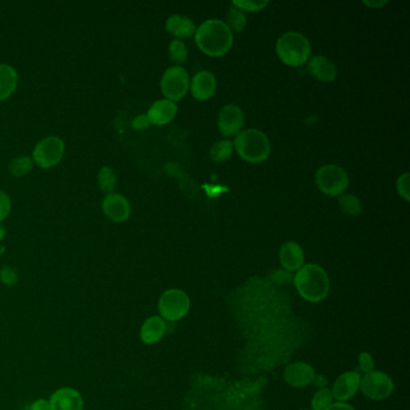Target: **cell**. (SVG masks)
<instances>
[{
  "mask_svg": "<svg viewBox=\"0 0 410 410\" xmlns=\"http://www.w3.org/2000/svg\"><path fill=\"white\" fill-rule=\"evenodd\" d=\"M194 38L200 51L212 58L227 55L234 44V34L220 20H208L200 24Z\"/></svg>",
  "mask_w": 410,
  "mask_h": 410,
  "instance_id": "1",
  "label": "cell"
},
{
  "mask_svg": "<svg viewBox=\"0 0 410 410\" xmlns=\"http://www.w3.org/2000/svg\"><path fill=\"white\" fill-rule=\"evenodd\" d=\"M294 284L300 296L311 303L321 302L330 291L329 275L317 263L303 265L295 275Z\"/></svg>",
  "mask_w": 410,
  "mask_h": 410,
  "instance_id": "2",
  "label": "cell"
},
{
  "mask_svg": "<svg viewBox=\"0 0 410 410\" xmlns=\"http://www.w3.org/2000/svg\"><path fill=\"white\" fill-rule=\"evenodd\" d=\"M234 149L243 160L251 164L263 163L271 154L270 139L258 129H247L236 135Z\"/></svg>",
  "mask_w": 410,
  "mask_h": 410,
  "instance_id": "3",
  "label": "cell"
},
{
  "mask_svg": "<svg viewBox=\"0 0 410 410\" xmlns=\"http://www.w3.org/2000/svg\"><path fill=\"white\" fill-rule=\"evenodd\" d=\"M311 42L299 32H287L279 36L275 52L282 63L297 68L307 63L311 57Z\"/></svg>",
  "mask_w": 410,
  "mask_h": 410,
  "instance_id": "4",
  "label": "cell"
},
{
  "mask_svg": "<svg viewBox=\"0 0 410 410\" xmlns=\"http://www.w3.org/2000/svg\"><path fill=\"white\" fill-rule=\"evenodd\" d=\"M315 183L325 195L341 196L349 187V176L338 165L326 164L318 169L315 173Z\"/></svg>",
  "mask_w": 410,
  "mask_h": 410,
  "instance_id": "5",
  "label": "cell"
},
{
  "mask_svg": "<svg viewBox=\"0 0 410 410\" xmlns=\"http://www.w3.org/2000/svg\"><path fill=\"white\" fill-rule=\"evenodd\" d=\"M158 309L164 320L178 321L189 313L190 299L183 290L170 289L160 296Z\"/></svg>",
  "mask_w": 410,
  "mask_h": 410,
  "instance_id": "6",
  "label": "cell"
},
{
  "mask_svg": "<svg viewBox=\"0 0 410 410\" xmlns=\"http://www.w3.org/2000/svg\"><path fill=\"white\" fill-rule=\"evenodd\" d=\"M189 86H190L189 74L186 69L177 67V65L169 68L166 72H164L161 81H160V88L165 99L173 101V103H177L187 96Z\"/></svg>",
  "mask_w": 410,
  "mask_h": 410,
  "instance_id": "7",
  "label": "cell"
},
{
  "mask_svg": "<svg viewBox=\"0 0 410 410\" xmlns=\"http://www.w3.org/2000/svg\"><path fill=\"white\" fill-rule=\"evenodd\" d=\"M394 382L389 375L380 370H372L360 380V389L367 399L382 401L394 392Z\"/></svg>",
  "mask_w": 410,
  "mask_h": 410,
  "instance_id": "8",
  "label": "cell"
},
{
  "mask_svg": "<svg viewBox=\"0 0 410 410\" xmlns=\"http://www.w3.org/2000/svg\"><path fill=\"white\" fill-rule=\"evenodd\" d=\"M65 152L63 139L50 136L36 144L33 152V160L40 168L51 169L60 163Z\"/></svg>",
  "mask_w": 410,
  "mask_h": 410,
  "instance_id": "9",
  "label": "cell"
},
{
  "mask_svg": "<svg viewBox=\"0 0 410 410\" xmlns=\"http://www.w3.org/2000/svg\"><path fill=\"white\" fill-rule=\"evenodd\" d=\"M218 130L224 137L239 135L244 125V115L237 105H225L218 115Z\"/></svg>",
  "mask_w": 410,
  "mask_h": 410,
  "instance_id": "10",
  "label": "cell"
},
{
  "mask_svg": "<svg viewBox=\"0 0 410 410\" xmlns=\"http://www.w3.org/2000/svg\"><path fill=\"white\" fill-rule=\"evenodd\" d=\"M361 375L358 372H346L336 379L332 387V396L338 402H347L358 394Z\"/></svg>",
  "mask_w": 410,
  "mask_h": 410,
  "instance_id": "11",
  "label": "cell"
},
{
  "mask_svg": "<svg viewBox=\"0 0 410 410\" xmlns=\"http://www.w3.org/2000/svg\"><path fill=\"white\" fill-rule=\"evenodd\" d=\"M103 211L108 220L115 223H123L127 222L130 217V203L123 195L111 193L105 196L103 200Z\"/></svg>",
  "mask_w": 410,
  "mask_h": 410,
  "instance_id": "12",
  "label": "cell"
},
{
  "mask_svg": "<svg viewBox=\"0 0 410 410\" xmlns=\"http://www.w3.org/2000/svg\"><path fill=\"white\" fill-rule=\"evenodd\" d=\"M50 410H84V399L75 389L62 387L51 396Z\"/></svg>",
  "mask_w": 410,
  "mask_h": 410,
  "instance_id": "13",
  "label": "cell"
},
{
  "mask_svg": "<svg viewBox=\"0 0 410 410\" xmlns=\"http://www.w3.org/2000/svg\"><path fill=\"white\" fill-rule=\"evenodd\" d=\"M284 380L292 387H308L314 380V368L306 363H294L284 370Z\"/></svg>",
  "mask_w": 410,
  "mask_h": 410,
  "instance_id": "14",
  "label": "cell"
},
{
  "mask_svg": "<svg viewBox=\"0 0 410 410\" xmlns=\"http://www.w3.org/2000/svg\"><path fill=\"white\" fill-rule=\"evenodd\" d=\"M191 96L199 101H206L215 96L217 91L215 76L210 72H200L190 81Z\"/></svg>",
  "mask_w": 410,
  "mask_h": 410,
  "instance_id": "15",
  "label": "cell"
},
{
  "mask_svg": "<svg viewBox=\"0 0 410 410\" xmlns=\"http://www.w3.org/2000/svg\"><path fill=\"white\" fill-rule=\"evenodd\" d=\"M279 261L285 271L297 272L304 265V251L299 243H283L279 249Z\"/></svg>",
  "mask_w": 410,
  "mask_h": 410,
  "instance_id": "16",
  "label": "cell"
},
{
  "mask_svg": "<svg viewBox=\"0 0 410 410\" xmlns=\"http://www.w3.org/2000/svg\"><path fill=\"white\" fill-rule=\"evenodd\" d=\"M177 111H178V106L176 103L168 99H161L152 105L146 116L149 123L161 127L175 120Z\"/></svg>",
  "mask_w": 410,
  "mask_h": 410,
  "instance_id": "17",
  "label": "cell"
},
{
  "mask_svg": "<svg viewBox=\"0 0 410 410\" xmlns=\"http://www.w3.org/2000/svg\"><path fill=\"white\" fill-rule=\"evenodd\" d=\"M307 70L312 77L320 82H332L337 77V68L332 60L327 57L315 56L308 59Z\"/></svg>",
  "mask_w": 410,
  "mask_h": 410,
  "instance_id": "18",
  "label": "cell"
},
{
  "mask_svg": "<svg viewBox=\"0 0 410 410\" xmlns=\"http://www.w3.org/2000/svg\"><path fill=\"white\" fill-rule=\"evenodd\" d=\"M166 323L161 317H151L144 321V325L139 331V337L142 342L148 346L156 344L163 338L166 332Z\"/></svg>",
  "mask_w": 410,
  "mask_h": 410,
  "instance_id": "19",
  "label": "cell"
},
{
  "mask_svg": "<svg viewBox=\"0 0 410 410\" xmlns=\"http://www.w3.org/2000/svg\"><path fill=\"white\" fill-rule=\"evenodd\" d=\"M165 28L168 30L169 34L175 36L176 39L182 40L194 35L196 32V25L194 22L186 16L181 15H173L169 17L165 24Z\"/></svg>",
  "mask_w": 410,
  "mask_h": 410,
  "instance_id": "20",
  "label": "cell"
},
{
  "mask_svg": "<svg viewBox=\"0 0 410 410\" xmlns=\"http://www.w3.org/2000/svg\"><path fill=\"white\" fill-rule=\"evenodd\" d=\"M18 84V74L8 65L0 64V101L6 100L16 91Z\"/></svg>",
  "mask_w": 410,
  "mask_h": 410,
  "instance_id": "21",
  "label": "cell"
},
{
  "mask_svg": "<svg viewBox=\"0 0 410 410\" xmlns=\"http://www.w3.org/2000/svg\"><path fill=\"white\" fill-rule=\"evenodd\" d=\"M339 208L344 215L358 217L363 213V203L358 196L353 194H342L338 200Z\"/></svg>",
  "mask_w": 410,
  "mask_h": 410,
  "instance_id": "22",
  "label": "cell"
},
{
  "mask_svg": "<svg viewBox=\"0 0 410 410\" xmlns=\"http://www.w3.org/2000/svg\"><path fill=\"white\" fill-rule=\"evenodd\" d=\"M234 153V142L229 139H223L215 142L210 151V156L215 163L220 164L227 161Z\"/></svg>",
  "mask_w": 410,
  "mask_h": 410,
  "instance_id": "23",
  "label": "cell"
},
{
  "mask_svg": "<svg viewBox=\"0 0 410 410\" xmlns=\"http://www.w3.org/2000/svg\"><path fill=\"white\" fill-rule=\"evenodd\" d=\"M225 23L232 32L235 30V32L241 33L247 25V17L244 15V12L241 11L239 8L232 6L227 10Z\"/></svg>",
  "mask_w": 410,
  "mask_h": 410,
  "instance_id": "24",
  "label": "cell"
},
{
  "mask_svg": "<svg viewBox=\"0 0 410 410\" xmlns=\"http://www.w3.org/2000/svg\"><path fill=\"white\" fill-rule=\"evenodd\" d=\"M98 182H99L100 189L108 194H111L116 188L117 177L115 171L108 166L101 169L98 175Z\"/></svg>",
  "mask_w": 410,
  "mask_h": 410,
  "instance_id": "25",
  "label": "cell"
},
{
  "mask_svg": "<svg viewBox=\"0 0 410 410\" xmlns=\"http://www.w3.org/2000/svg\"><path fill=\"white\" fill-rule=\"evenodd\" d=\"M169 55L172 62L177 64V67H182L188 58L187 46L183 40H178V39L172 40L169 46Z\"/></svg>",
  "mask_w": 410,
  "mask_h": 410,
  "instance_id": "26",
  "label": "cell"
},
{
  "mask_svg": "<svg viewBox=\"0 0 410 410\" xmlns=\"http://www.w3.org/2000/svg\"><path fill=\"white\" fill-rule=\"evenodd\" d=\"M33 165H34L33 160L29 156H18L16 159L12 160L8 165V172L15 177H21L27 175L32 170Z\"/></svg>",
  "mask_w": 410,
  "mask_h": 410,
  "instance_id": "27",
  "label": "cell"
},
{
  "mask_svg": "<svg viewBox=\"0 0 410 410\" xmlns=\"http://www.w3.org/2000/svg\"><path fill=\"white\" fill-rule=\"evenodd\" d=\"M334 403V396L330 389L324 387L315 392L313 399H312V410H325Z\"/></svg>",
  "mask_w": 410,
  "mask_h": 410,
  "instance_id": "28",
  "label": "cell"
},
{
  "mask_svg": "<svg viewBox=\"0 0 410 410\" xmlns=\"http://www.w3.org/2000/svg\"><path fill=\"white\" fill-rule=\"evenodd\" d=\"M268 5V1H254V0H234L232 6L239 8L241 11H261Z\"/></svg>",
  "mask_w": 410,
  "mask_h": 410,
  "instance_id": "29",
  "label": "cell"
},
{
  "mask_svg": "<svg viewBox=\"0 0 410 410\" xmlns=\"http://www.w3.org/2000/svg\"><path fill=\"white\" fill-rule=\"evenodd\" d=\"M397 193L402 199L406 200V203L410 201V175L408 172H404L403 175L399 176L396 183Z\"/></svg>",
  "mask_w": 410,
  "mask_h": 410,
  "instance_id": "30",
  "label": "cell"
},
{
  "mask_svg": "<svg viewBox=\"0 0 410 410\" xmlns=\"http://www.w3.org/2000/svg\"><path fill=\"white\" fill-rule=\"evenodd\" d=\"M358 370L363 373H370L372 370H375V360L372 358L370 353L363 351L358 355Z\"/></svg>",
  "mask_w": 410,
  "mask_h": 410,
  "instance_id": "31",
  "label": "cell"
},
{
  "mask_svg": "<svg viewBox=\"0 0 410 410\" xmlns=\"http://www.w3.org/2000/svg\"><path fill=\"white\" fill-rule=\"evenodd\" d=\"M0 279H1V282L5 285H15L17 283V280H18V275H17V272L13 268L4 267L0 271Z\"/></svg>",
  "mask_w": 410,
  "mask_h": 410,
  "instance_id": "32",
  "label": "cell"
},
{
  "mask_svg": "<svg viewBox=\"0 0 410 410\" xmlns=\"http://www.w3.org/2000/svg\"><path fill=\"white\" fill-rule=\"evenodd\" d=\"M11 211V201L4 191L0 190V223L8 217Z\"/></svg>",
  "mask_w": 410,
  "mask_h": 410,
  "instance_id": "33",
  "label": "cell"
},
{
  "mask_svg": "<svg viewBox=\"0 0 410 410\" xmlns=\"http://www.w3.org/2000/svg\"><path fill=\"white\" fill-rule=\"evenodd\" d=\"M149 125H151V123H149L146 115H139V116L136 117L135 120H132V127L136 129V130H144Z\"/></svg>",
  "mask_w": 410,
  "mask_h": 410,
  "instance_id": "34",
  "label": "cell"
},
{
  "mask_svg": "<svg viewBox=\"0 0 410 410\" xmlns=\"http://www.w3.org/2000/svg\"><path fill=\"white\" fill-rule=\"evenodd\" d=\"M30 410H50V401L47 399H38L33 403Z\"/></svg>",
  "mask_w": 410,
  "mask_h": 410,
  "instance_id": "35",
  "label": "cell"
},
{
  "mask_svg": "<svg viewBox=\"0 0 410 410\" xmlns=\"http://www.w3.org/2000/svg\"><path fill=\"white\" fill-rule=\"evenodd\" d=\"M387 0H363V4L370 8H382L387 4Z\"/></svg>",
  "mask_w": 410,
  "mask_h": 410,
  "instance_id": "36",
  "label": "cell"
},
{
  "mask_svg": "<svg viewBox=\"0 0 410 410\" xmlns=\"http://www.w3.org/2000/svg\"><path fill=\"white\" fill-rule=\"evenodd\" d=\"M325 410H355V408L354 406H351V404H347V403L337 402L332 403V404Z\"/></svg>",
  "mask_w": 410,
  "mask_h": 410,
  "instance_id": "37",
  "label": "cell"
},
{
  "mask_svg": "<svg viewBox=\"0 0 410 410\" xmlns=\"http://www.w3.org/2000/svg\"><path fill=\"white\" fill-rule=\"evenodd\" d=\"M313 384L315 387H320V389H324V387L327 385V380L324 375H315L314 380H313Z\"/></svg>",
  "mask_w": 410,
  "mask_h": 410,
  "instance_id": "38",
  "label": "cell"
},
{
  "mask_svg": "<svg viewBox=\"0 0 410 410\" xmlns=\"http://www.w3.org/2000/svg\"><path fill=\"white\" fill-rule=\"evenodd\" d=\"M5 237V229L0 225V241Z\"/></svg>",
  "mask_w": 410,
  "mask_h": 410,
  "instance_id": "39",
  "label": "cell"
},
{
  "mask_svg": "<svg viewBox=\"0 0 410 410\" xmlns=\"http://www.w3.org/2000/svg\"><path fill=\"white\" fill-rule=\"evenodd\" d=\"M303 410H309V409H303Z\"/></svg>",
  "mask_w": 410,
  "mask_h": 410,
  "instance_id": "40",
  "label": "cell"
}]
</instances>
